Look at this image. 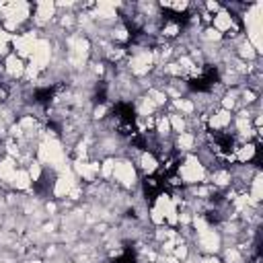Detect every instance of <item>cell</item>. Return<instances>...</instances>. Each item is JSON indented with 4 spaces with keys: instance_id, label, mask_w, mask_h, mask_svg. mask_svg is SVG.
Instances as JSON below:
<instances>
[{
    "instance_id": "cell-1",
    "label": "cell",
    "mask_w": 263,
    "mask_h": 263,
    "mask_svg": "<svg viewBox=\"0 0 263 263\" xmlns=\"http://www.w3.org/2000/svg\"><path fill=\"white\" fill-rule=\"evenodd\" d=\"M177 175H179L181 183L193 185V187L199 185V183H206V179H208V171L201 165L199 156H195V154H187L185 156V161L177 167Z\"/></svg>"
},
{
    "instance_id": "cell-2",
    "label": "cell",
    "mask_w": 263,
    "mask_h": 263,
    "mask_svg": "<svg viewBox=\"0 0 263 263\" xmlns=\"http://www.w3.org/2000/svg\"><path fill=\"white\" fill-rule=\"evenodd\" d=\"M111 179H115V183L122 189H134L138 183V171L136 165L128 159H115L113 163V175Z\"/></svg>"
},
{
    "instance_id": "cell-3",
    "label": "cell",
    "mask_w": 263,
    "mask_h": 263,
    "mask_svg": "<svg viewBox=\"0 0 263 263\" xmlns=\"http://www.w3.org/2000/svg\"><path fill=\"white\" fill-rule=\"evenodd\" d=\"M51 54H54V45L47 37H39L35 47H33V54L29 58V62L39 70V72H45L49 70V62H51Z\"/></svg>"
},
{
    "instance_id": "cell-4",
    "label": "cell",
    "mask_w": 263,
    "mask_h": 263,
    "mask_svg": "<svg viewBox=\"0 0 263 263\" xmlns=\"http://www.w3.org/2000/svg\"><path fill=\"white\" fill-rule=\"evenodd\" d=\"M154 66V60H152V51L148 47H138L134 51V56L128 60V70L130 74L134 76H146Z\"/></svg>"
},
{
    "instance_id": "cell-5",
    "label": "cell",
    "mask_w": 263,
    "mask_h": 263,
    "mask_svg": "<svg viewBox=\"0 0 263 263\" xmlns=\"http://www.w3.org/2000/svg\"><path fill=\"white\" fill-rule=\"evenodd\" d=\"M37 31L35 29H29V31H25V33H19V35H13V39H11V43H13V47H15V51L13 54L15 56H19L21 60H29L31 58V54H33V47H35V43H37Z\"/></svg>"
},
{
    "instance_id": "cell-6",
    "label": "cell",
    "mask_w": 263,
    "mask_h": 263,
    "mask_svg": "<svg viewBox=\"0 0 263 263\" xmlns=\"http://www.w3.org/2000/svg\"><path fill=\"white\" fill-rule=\"evenodd\" d=\"M197 245L206 255H216L222 247V235L214 228H210V230L197 235Z\"/></svg>"
},
{
    "instance_id": "cell-7",
    "label": "cell",
    "mask_w": 263,
    "mask_h": 263,
    "mask_svg": "<svg viewBox=\"0 0 263 263\" xmlns=\"http://www.w3.org/2000/svg\"><path fill=\"white\" fill-rule=\"evenodd\" d=\"M54 17H56V5H54V3H37V5H35L33 23H35L37 27L49 25Z\"/></svg>"
},
{
    "instance_id": "cell-8",
    "label": "cell",
    "mask_w": 263,
    "mask_h": 263,
    "mask_svg": "<svg viewBox=\"0 0 263 263\" xmlns=\"http://www.w3.org/2000/svg\"><path fill=\"white\" fill-rule=\"evenodd\" d=\"M232 120H235V115L230 111L218 109V111H214L212 115L208 118V126L212 128V130H216V132H222V130H226L232 124Z\"/></svg>"
},
{
    "instance_id": "cell-9",
    "label": "cell",
    "mask_w": 263,
    "mask_h": 263,
    "mask_svg": "<svg viewBox=\"0 0 263 263\" xmlns=\"http://www.w3.org/2000/svg\"><path fill=\"white\" fill-rule=\"evenodd\" d=\"M257 156V146L253 142H245L241 146L235 148V154H232V159L239 163V165H249L253 159Z\"/></svg>"
},
{
    "instance_id": "cell-10",
    "label": "cell",
    "mask_w": 263,
    "mask_h": 263,
    "mask_svg": "<svg viewBox=\"0 0 263 263\" xmlns=\"http://www.w3.org/2000/svg\"><path fill=\"white\" fill-rule=\"evenodd\" d=\"M5 72L9 78H21L25 74V60H21L15 54H9L5 60Z\"/></svg>"
},
{
    "instance_id": "cell-11",
    "label": "cell",
    "mask_w": 263,
    "mask_h": 263,
    "mask_svg": "<svg viewBox=\"0 0 263 263\" xmlns=\"http://www.w3.org/2000/svg\"><path fill=\"white\" fill-rule=\"evenodd\" d=\"M138 167L142 169V173L144 175H152V173H156L159 171V161H156V156L152 154V152H140V156H138Z\"/></svg>"
},
{
    "instance_id": "cell-12",
    "label": "cell",
    "mask_w": 263,
    "mask_h": 263,
    "mask_svg": "<svg viewBox=\"0 0 263 263\" xmlns=\"http://www.w3.org/2000/svg\"><path fill=\"white\" fill-rule=\"evenodd\" d=\"M9 185H11L13 189H17V191H29V189H31V185H33V181H31V177H29L27 169H17Z\"/></svg>"
},
{
    "instance_id": "cell-13",
    "label": "cell",
    "mask_w": 263,
    "mask_h": 263,
    "mask_svg": "<svg viewBox=\"0 0 263 263\" xmlns=\"http://www.w3.org/2000/svg\"><path fill=\"white\" fill-rule=\"evenodd\" d=\"M156 109H159V107H156L154 101H152L148 95H144V97H140V99L136 101V111H138V118H152Z\"/></svg>"
},
{
    "instance_id": "cell-14",
    "label": "cell",
    "mask_w": 263,
    "mask_h": 263,
    "mask_svg": "<svg viewBox=\"0 0 263 263\" xmlns=\"http://www.w3.org/2000/svg\"><path fill=\"white\" fill-rule=\"evenodd\" d=\"M15 171H17V161H15V159H11V156H5V159H0V181L11 183Z\"/></svg>"
},
{
    "instance_id": "cell-15",
    "label": "cell",
    "mask_w": 263,
    "mask_h": 263,
    "mask_svg": "<svg viewBox=\"0 0 263 263\" xmlns=\"http://www.w3.org/2000/svg\"><path fill=\"white\" fill-rule=\"evenodd\" d=\"M195 144H197V138H195V134H193V132H183V134H179V136H177V140H175L177 150L187 152V154L195 148Z\"/></svg>"
},
{
    "instance_id": "cell-16",
    "label": "cell",
    "mask_w": 263,
    "mask_h": 263,
    "mask_svg": "<svg viewBox=\"0 0 263 263\" xmlns=\"http://www.w3.org/2000/svg\"><path fill=\"white\" fill-rule=\"evenodd\" d=\"M173 105L181 111V115L187 120V118H193L195 113V103L191 99H185V97H179V99H173Z\"/></svg>"
},
{
    "instance_id": "cell-17",
    "label": "cell",
    "mask_w": 263,
    "mask_h": 263,
    "mask_svg": "<svg viewBox=\"0 0 263 263\" xmlns=\"http://www.w3.org/2000/svg\"><path fill=\"white\" fill-rule=\"evenodd\" d=\"M154 132H156V136H159L161 140L171 136V124H169V118H167V115L156 118V122H154Z\"/></svg>"
},
{
    "instance_id": "cell-18",
    "label": "cell",
    "mask_w": 263,
    "mask_h": 263,
    "mask_svg": "<svg viewBox=\"0 0 263 263\" xmlns=\"http://www.w3.org/2000/svg\"><path fill=\"white\" fill-rule=\"evenodd\" d=\"M167 118H169V124H171V132H175L177 136L183 134V132H187V120L181 113H171Z\"/></svg>"
},
{
    "instance_id": "cell-19",
    "label": "cell",
    "mask_w": 263,
    "mask_h": 263,
    "mask_svg": "<svg viewBox=\"0 0 263 263\" xmlns=\"http://www.w3.org/2000/svg\"><path fill=\"white\" fill-rule=\"evenodd\" d=\"M222 263H245V255L241 253V249L237 245L226 247L224 249V261Z\"/></svg>"
},
{
    "instance_id": "cell-20",
    "label": "cell",
    "mask_w": 263,
    "mask_h": 263,
    "mask_svg": "<svg viewBox=\"0 0 263 263\" xmlns=\"http://www.w3.org/2000/svg\"><path fill=\"white\" fill-rule=\"evenodd\" d=\"M199 37H201V41H203V43H208V45L218 43V41H222V39H224V35H222V33H218L214 27H206V29L199 33Z\"/></svg>"
},
{
    "instance_id": "cell-21",
    "label": "cell",
    "mask_w": 263,
    "mask_h": 263,
    "mask_svg": "<svg viewBox=\"0 0 263 263\" xmlns=\"http://www.w3.org/2000/svg\"><path fill=\"white\" fill-rule=\"evenodd\" d=\"M159 33H161L165 39H175V37L181 33V25L175 23V21H169V23H165V25L159 29Z\"/></svg>"
},
{
    "instance_id": "cell-22",
    "label": "cell",
    "mask_w": 263,
    "mask_h": 263,
    "mask_svg": "<svg viewBox=\"0 0 263 263\" xmlns=\"http://www.w3.org/2000/svg\"><path fill=\"white\" fill-rule=\"evenodd\" d=\"M11 39H13L11 33L0 29V58H7L11 54Z\"/></svg>"
},
{
    "instance_id": "cell-23",
    "label": "cell",
    "mask_w": 263,
    "mask_h": 263,
    "mask_svg": "<svg viewBox=\"0 0 263 263\" xmlns=\"http://www.w3.org/2000/svg\"><path fill=\"white\" fill-rule=\"evenodd\" d=\"M152 101H154V105H156V107H163V105L167 103V93L165 91H161V89H148V93H146Z\"/></svg>"
},
{
    "instance_id": "cell-24",
    "label": "cell",
    "mask_w": 263,
    "mask_h": 263,
    "mask_svg": "<svg viewBox=\"0 0 263 263\" xmlns=\"http://www.w3.org/2000/svg\"><path fill=\"white\" fill-rule=\"evenodd\" d=\"M113 163H115L113 156H107V159H103L101 171H99V175H101L103 179H111V175H113Z\"/></svg>"
},
{
    "instance_id": "cell-25",
    "label": "cell",
    "mask_w": 263,
    "mask_h": 263,
    "mask_svg": "<svg viewBox=\"0 0 263 263\" xmlns=\"http://www.w3.org/2000/svg\"><path fill=\"white\" fill-rule=\"evenodd\" d=\"M111 39L113 41H128L130 39V31L126 25H113L111 29Z\"/></svg>"
},
{
    "instance_id": "cell-26",
    "label": "cell",
    "mask_w": 263,
    "mask_h": 263,
    "mask_svg": "<svg viewBox=\"0 0 263 263\" xmlns=\"http://www.w3.org/2000/svg\"><path fill=\"white\" fill-rule=\"evenodd\" d=\"M43 165L41 163H37V161H31L29 163V167H27V173H29V177H31V181L33 183H37L39 179H41V173H43V169H41Z\"/></svg>"
},
{
    "instance_id": "cell-27",
    "label": "cell",
    "mask_w": 263,
    "mask_h": 263,
    "mask_svg": "<svg viewBox=\"0 0 263 263\" xmlns=\"http://www.w3.org/2000/svg\"><path fill=\"white\" fill-rule=\"evenodd\" d=\"M148 214H150L148 218H150V222H152V224H156V226H163V224H165V216H163L154 206L150 208V212H148Z\"/></svg>"
},
{
    "instance_id": "cell-28",
    "label": "cell",
    "mask_w": 263,
    "mask_h": 263,
    "mask_svg": "<svg viewBox=\"0 0 263 263\" xmlns=\"http://www.w3.org/2000/svg\"><path fill=\"white\" fill-rule=\"evenodd\" d=\"M105 113H107V105H97V107L93 109V120H103L105 118Z\"/></svg>"
},
{
    "instance_id": "cell-29",
    "label": "cell",
    "mask_w": 263,
    "mask_h": 263,
    "mask_svg": "<svg viewBox=\"0 0 263 263\" xmlns=\"http://www.w3.org/2000/svg\"><path fill=\"white\" fill-rule=\"evenodd\" d=\"M222 7L220 3H206V13H220Z\"/></svg>"
},
{
    "instance_id": "cell-30",
    "label": "cell",
    "mask_w": 263,
    "mask_h": 263,
    "mask_svg": "<svg viewBox=\"0 0 263 263\" xmlns=\"http://www.w3.org/2000/svg\"><path fill=\"white\" fill-rule=\"evenodd\" d=\"M201 263H222V259H218L216 255H206L201 257Z\"/></svg>"
},
{
    "instance_id": "cell-31",
    "label": "cell",
    "mask_w": 263,
    "mask_h": 263,
    "mask_svg": "<svg viewBox=\"0 0 263 263\" xmlns=\"http://www.w3.org/2000/svg\"><path fill=\"white\" fill-rule=\"evenodd\" d=\"M0 263H15V261H13V259H3Z\"/></svg>"
}]
</instances>
